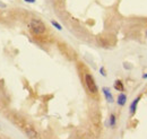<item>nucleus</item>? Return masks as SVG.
I'll list each match as a JSON object with an SVG mask.
<instances>
[{
  "mask_svg": "<svg viewBox=\"0 0 147 139\" xmlns=\"http://www.w3.org/2000/svg\"><path fill=\"white\" fill-rule=\"evenodd\" d=\"M28 28L33 34L36 35V36H41V35H43L47 32L45 24L38 18H32L28 22Z\"/></svg>",
  "mask_w": 147,
  "mask_h": 139,
  "instance_id": "f257e3e1",
  "label": "nucleus"
},
{
  "mask_svg": "<svg viewBox=\"0 0 147 139\" xmlns=\"http://www.w3.org/2000/svg\"><path fill=\"white\" fill-rule=\"evenodd\" d=\"M84 79H85V85H86V88H87L88 93L92 94V95H96L98 93V88H97V85L95 83L94 77L91 74H85Z\"/></svg>",
  "mask_w": 147,
  "mask_h": 139,
  "instance_id": "f03ea898",
  "label": "nucleus"
},
{
  "mask_svg": "<svg viewBox=\"0 0 147 139\" xmlns=\"http://www.w3.org/2000/svg\"><path fill=\"white\" fill-rule=\"evenodd\" d=\"M20 127H22V129L24 130V132L26 134V136H27L30 139H38L40 138L38 132L35 130V128H34L33 126H31L30 123H27V122H23V123L20 124Z\"/></svg>",
  "mask_w": 147,
  "mask_h": 139,
  "instance_id": "7ed1b4c3",
  "label": "nucleus"
},
{
  "mask_svg": "<svg viewBox=\"0 0 147 139\" xmlns=\"http://www.w3.org/2000/svg\"><path fill=\"white\" fill-rule=\"evenodd\" d=\"M139 101H140V96H137L132 102H131V104L129 106V113L131 114V115H134L135 113H136V111H137V106L139 104Z\"/></svg>",
  "mask_w": 147,
  "mask_h": 139,
  "instance_id": "20e7f679",
  "label": "nucleus"
},
{
  "mask_svg": "<svg viewBox=\"0 0 147 139\" xmlns=\"http://www.w3.org/2000/svg\"><path fill=\"white\" fill-rule=\"evenodd\" d=\"M102 92H103V94H104V96H105V100H107L109 103H113V102H114L113 95H112V93H111L109 87H103V88H102Z\"/></svg>",
  "mask_w": 147,
  "mask_h": 139,
  "instance_id": "39448f33",
  "label": "nucleus"
},
{
  "mask_svg": "<svg viewBox=\"0 0 147 139\" xmlns=\"http://www.w3.org/2000/svg\"><path fill=\"white\" fill-rule=\"evenodd\" d=\"M126 103H127V95L125 93H120L117 97V104L119 106H125Z\"/></svg>",
  "mask_w": 147,
  "mask_h": 139,
  "instance_id": "423d86ee",
  "label": "nucleus"
},
{
  "mask_svg": "<svg viewBox=\"0 0 147 139\" xmlns=\"http://www.w3.org/2000/svg\"><path fill=\"white\" fill-rule=\"evenodd\" d=\"M113 87H114V88H115V90H118V92H123V90H125L123 83H122L120 79H118V80H115V82H114Z\"/></svg>",
  "mask_w": 147,
  "mask_h": 139,
  "instance_id": "0eeeda50",
  "label": "nucleus"
},
{
  "mask_svg": "<svg viewBox=\"0 0 147 139\" xmlns=\"http://www.w3.org/2000/svg\"><path fill=\"white\" fill-rule=\"evenodd\" d=\"M109 124H110L111 128H114L115 127V124H117V117H115V114H111L110 115Z\"/></svg>",
  "mask_w": 147,
  "mask_h": 139,
  "instance_id": "6e6552de",
  "label": "nucleus"
},
{
  "mask_svg": "<svg viewBox=\"0 0 147 139\" xmlns=\"http://www.w3.org/2000/svg\"><path fill=\"white\" fill-rule=\"evenodd\" d=\"M51 24H52V26H55L58 31H61V30H62V26H61L58 22H55V20H51Z\"/></svg>",
  "mask_w": 147,
  "mask_h": 139,
  "instance_id": "1a4fd4ad",
  "label": "nucleus"
},
{
  "mask_svg": "<svg viewBox=\"0 0 147 139\" xmlns=\"http://www.w3.org/2000/svg\"><path fill=\"white\" fill-rule=\"evenodd\" d=\"M100 74H101L103 77H105V76H107V72H105V69H104V67H101V68H100Z\"/></svg>",
  "mask_w": 147,
  "mask_h": 139,
  "instance_id": "9d476101",
  "label": "nucleus"
},
{
  "mask_svg": "<svg viewBox=\"0 0 147 139\" xmlns=\"http://www.w3.org/2000/svg\"><path fill=\"white\" fill-rule=\"evenodd\" d=\"M25 2H27V3H34L36 0H24Z\"/></svg>",
  "mask_w": 147,
  "mask_h": 139,
  "instance_id": "9b49d317",
  "label": "nucleus"
},
{
  "mask_svg": "<svg viewBox=\"0 0 147 139\" xmlns=\"http://www.w3.org/2000/svg\"><path fill=\"white\" fill-rule=\"evenodd\" d=\"M143 78H144V79H146V78H147V72H146V74H144V75H143Z\"/></svg>",
  "mask_w": 147,
  "mask_h": 139,
  "instance_id": "f8f14e48",
  "label": "nucleus"
},
{
  "mask_svg": "<svg viewBox=\"0 0 147 139\" xmlns=\"http://www.w3.org/2000/svg\"><path fill=\"white\" fill-rule=\"evenodd\" d=\"M145 33H146V35H147V30H146V32H145Z\"/></svg>",
  "mask_w": 147,
  "mask_h": 139,
  "instance_id": "ddd939ff",
  "label": "nucleus"
}]
</instances>
